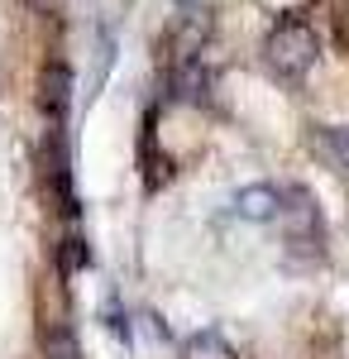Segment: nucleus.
<instances>
[{"instance_id":"nucleus-9","label":"nucleus","mask_w":349,"mask_h":359,"mask_svg":"<svg viewBox=\"0 0 349 359\" xmlns=\"http://www.w3.org/2000/svg\"><path fill=\"white\" fill-rule=\"evenodd\" d=\"M29 5H34V10H48V5H53V0H29Z\"/></svg>"},{"instance_id":"nucleus-7","label":"nucleus","mask_w":349,"mask_h":359,"mask_svg":"<svg viewBox=\"0 0 349 359\" xmlns=\"http://www.w3.org/2000/svg\"><path fill=\"white\" fill-rule=\"evenodd\" d=\"M43 359H81V345L67 326H48L43 331Z\"/></svg>"},{"instance_id":"nucleus-3","label":"nucleus","mask_w":349,"mask_h":359,"mask_svg":"<svg viewBox=\"0 0 349 359\" xmlns=\"http://www.w3.org/2000/svg\"><path fill=\"white\" fill-rule=\"evenodd\" d=\"M72 91H77L72 67H67V62H48V67H43V82H39V106H43V115H48L53 125L67 120V111H72Z\"/></svg>"},{"instance_id":"nucleus-5","label":"nucleus","mask_w":349,"mask_h":359,"mask_svg":"<svg viewBox=\"0 0 349 359\" xmlns=\"http://www.w3.org/2000/svg\"><path fill=\"white\" fill-rule=\"evenodd\" d=\"M177 359H240V350H235L220 331H196V335L182 340Z\"/></svg>"},{"instance_id":"nucleus-4","label":"nucleus","mask_w":349,"mask_h":359,"mask_svg":"<svg viewBox=\"0 0 349 359\" xmlns=\"http://www.w3.org/2000/svg\"><path fill=\"white\" fill-rule=\"evenodd\" d=\"M172 96L191 101V106L211 96V72H206L201 57H177V67H172Z\"/></svg>"},{"instance_id":"nucleus-6","label":"nucleus","mask_w":349,"mask_h":359,"mask_svg":"<svg viewBox=\"0 0 349 359\" xmlns=\"http://www.w3.org/2000/svg\"><path fill=\"white\" fill-rule=\"evenodd\" d=\"M321 154L340 168V172H349V125H325L321 130Z\"/></svg>"},{"instance_id":"nucleus-1","label":"nucleus","mask_w":349,"mask_h":359,"mask_svg":"<svg viewBox=\"0 0 349 359\" xmlns=\"http://www.w3.org/2000/svg\"><path fill=\"white\" fill-rule=\"evenodd\" d=\"M321 57V39L306 20H278L264 39V62L278 77H306Z\"/></svg>"},{"instance_id":"nucleus-2","label":"nucleus","mask_w":349,"mask_h":359,"mask_svg":"<svg viewBox=\"0 0 349 359\" xmlns=\"http://www.w3.org/2000/svg\"><path fill=\"white\" fill-rule=\"evenodd\" d=\"M230 211H235L240 221H249V225H273L278 216H282V192H278L273 182H249V187L235 192Z\"/></svg>"},{"instance_id":"nucleus-8","label":"nucleus","mask_w":349,"mask_h":359,"mask_svg":"<svg viewBox=\"0 0 349 359\" xmlns=\"http://www.w3.org/2000/svg\"><path fill=\"white\" fill-rule=\"evenodd\" d=\"M86 264H91V249H86V240H77V235H67V240H62V249H57V269H62V278L81 273Z\"/></svg>"}]
</instances>
